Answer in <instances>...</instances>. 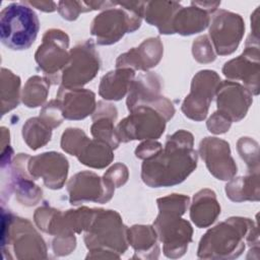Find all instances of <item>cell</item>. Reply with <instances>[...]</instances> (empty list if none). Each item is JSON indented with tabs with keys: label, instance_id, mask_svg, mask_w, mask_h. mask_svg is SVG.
<instances>
[{
	"label": "cell",
	"instance_id": "cell-1",
	"mask_svg": "<svg viewBox=\"0 0 260 260\" xmlns=\"http://www.w3.org/2000/svg\"><path fill=\"white\" fill-rule=\"evenodd\" d=\"M191 133L180 130L169 136L165 149L144 159L141 177L150 187H168L183 182L197 166Z\"/></svg>",
	"mask_w": 260,
	"mask_h": 260
},
{
	"label": "cell",
	"instance_id": "cell-2",
	"mask_svg": "<svg viewBox=\"0 0 260 260\" xmlns=\"http://www.w3.org/2000/svg\"><path fill=\"white\" fill-rule=\"evenodd\" d=\"M246 244L251 247L259 246L257 223L246 217H230L202 237L198 256L200 258H237L244 252Z\"/></svg>",
	"mask_w": 260,
	"mask_h": 260
},
{
	"label": "cell",
	"instance_id": "cell-3",
	"mask_svg": "<svg viewBox=\"0 0 260 260\" xmlns=\"http://www.w3.org/2000/svg\"><path fill=\"white\" fill-rule=\"evenodd\" d=\"M159 214L153 225L159 240L165 244L164 252L170 258L181 257L192 239L190 223L180 216L189 204V197L181 194L157 199Z\"/></svg>",
	"mask_w": 260,
	"mask_h": 260
},
{
	"label": "cell",
	"instance_id": "cell-4",
	"mask_svg": "<svg viewBox=\"0 0 260 260\" xmlns=\"http://www.w3.org/2000/svg\"><path fill=\"white\" fill-rule=\"evenodd\" d=\"M40 21L26 3H10L0 14L1 42L11 50H26L36 41Z\"/></svg>",
	"mask_w": 260,
	"mask_h": 260
},
{
	"label": "cell",
	"instance_id": "cell-5",
	"mask_svg": "<svg viewBox=\"0 0 260 260\" xmlns=\"http://www.w3.org/2000/svg\"><path fill=\"white\" fill-rule=\"evenodd\" d=\"M145 2H122V8L105 10L94 17L90 31L100 45L118 42L126 32L136 30L141 23Z\"/></svg>",
	"mask_w": 260,
	"mask_h": 260
},
{
	"label": "cell",
	"instance_id": "cell-6",
	"mask_svg": "<svg viewBox=\"0 0 260 260\" xmlns=\"http://www.w3.org/2000/svg\"><path fill=\"white\" fill-rule=\"evenodd\" d=\"M127 231L116 211L94 209L84 241L91 251L123 254L127 249Z\"/></svg>",
	"mask_w": 260,
	"mask_h": 260
},
{
	"label": "cell",
	"instance_id": "cell-7",
	"mask_svg": "<svg viewBox=\"0 0 260 260\" xmlns=\"http://www.w3.org/2000/svg\"><path fill=\"white\" fill-rule=\"evenodd\" d=\"M122 120L116 130L119 141L156 139L165 131L166 117L153 106H139Z\"/></svg>",
	"mask_w": 260,
	"mask_h": 260
},
{
	"label": "cell",
	"instance_id": "cell-8",
	"mask_svg": "<svg viewBox=\"0 0 260 260\" xmlns=\"http://www.w3.org/2000/svg\"><path fill=\"white\" fill-rule=\"evenodd\" d=\"M99 69V55L92 42L86 41L71 49L69 61L62 71V86L78 88L90 81Z\"/></svg>",
	"mask_w": 260,
	"mask_h": 260
},
{
	"label": "cell",
	"instance_id": "cell-9",
	"mask_svg": "<svg viewBox=\"0 0 260 260\" xmlns=\"http://www.w3.org/2000/svg\"><path fill=\"white\" fill-rule=\"evenodd\" d=\"M259 41L247 40L244 52L237 58L226 62L222 68L225 77L233 80H242L244 86L252 95L259 93L260 74Z\"/></svg>",
	"mask_w": 260,
	"mask_h": 260
},
{
	"label": "cell",
	"instance_id": "cell-10",
	"mask_svg": "<svg viewBox=\"0 0 260 260\" xmlns=\"http://www.w3.org/2000/svg\"><path fill=\"white\" fill-rule=\"evenodd\" d=\"M245 31V22L241 15L226 11H217L211 20L209 36L219 55H230L238 48Z\"/></svg>",
	"mask_w": 260,
	"mask_h": 260
},
{
	"label": "cell",
	"instance_id": "cell-11",
	"mask_svg": "<svg viewBox=\"0 0 260 260\" xmlns=\"http://www.w3.org/2000/svg\"><path fill=\"white\" fill-rule=\"evenodd\" d=\"M220 78L215 71L202 70L198 72L191 84V92L186 96L182 111L190 119L201 121L207 116L209 104L212 101Z\"/></svg>",
	"mask_w": 260,
	"mask_h": 260
},
{
	"label": "cell",
	"instance_id": "cell-12",
	"mask_svg": "<svg viewBox=\"0 0 260 260\" xmlns=\"http://www.w3.org/2000/svg\"><path fill=\"white\" fill-rule=\"evenodd\" d=\"M114 188L105 178L101 179L91 172H81L72 177L68 183L69 200L74 205L84 201L105 203L112 198Z\"/></svg>",
	"mask_w": 260,
	"mask_h": 260
},
{
	"label": "cell",
	"instance_id": "cell-13",
	"mask_svg": "<svg viewBox=\"0 0 260 260\" xmlns=\"http://www.w3.org/2000/svg\"><path fill=\"white\" fill-rule=\"evenodd\" d=\"M69 45L68 36L60 29L47 30L36 53V61L42 70L49 75H54L65 67L69 61L66 49Z\"/></svg>",
	"mask_w": 260,
	"mask_h": 260
},
{
	"label": "cell",
	"instance_id": "cell-14",
	"mask_svg": "<svg viewBox=\"0 0 260 260\" xmlns=\"http://www.w3.org/2000/svg\"><path fill=\"white\" fill-rule=\"evenodd\" d=\"M199 152L209 172L217 179L231 180L237 174L238 168L226 141L216 137H206L200 142Z\"/></svg>",
	"mask_w": 260,
	"mask_h": 260
},
{
	"label": "cell",
	"instance_id": "cell-15",
	"mask_svg": "<svg viewBox=\"0 0 260 260\" xmlns=\"http://www.w3.org/2000/svg\"><path fill=\"white\" fill-rule=\"evenodd\" d=\"M218 112L232 122L241 121L253 103V95L248 89L235 81H223L216 88Z\"/></svg>",
	"mask_w": 260,
	"mask_h": 260
},
{
	"label": "cell",
	"instance_id": "cell-16",
	"mask_svg": "<svg viewBox=\"0 0 260 260\" xmlns=\"http://www.w3.org/2000/svg\"><path fill=\"white\" fill-rule=\"evenodd\" d=\"M28 171L34 178L42 177L48 188L60 189L67 177L68 161L61 153L45 152L30 159Z\"/></svg>",
	"mask_w": 260,
	"mask_h": 260
},
{
	"label": "cell",
	"instance_id": "cell-17",
	"mask_svg": "<svg viewBox=\"0 0 260 260\" xmlns=\"http://www.w3.org/2000/svg\"><path fill=\"white\" fill-rule=\"evenodd\" d=\"M162 45L159 38L145 40L138 48L122 54L116 62L117 68H134L148 70L159 62L162 56Z\"/></svg>",
	"mask_w": 260,
	"mask_h": 260
},
{
	"label": "cell",
	"instance_id": "cell-18",
	"mask_svg": "<svg viewBox=\"0 0 260 260\" xmlns=\"http://www.w3.org/2000/svg\"><path fill=\"white\" fill-rule=\"evenodd\" d=\"M63 108V116L69 120L84 119L95 108L94 93L82 88H65L61 86L57 93Z\"/></svg>",
	"mask_w": 260,
	"mask_h": 260
},
{
	"label": "cell",
	"instance_id": "cell-19",
	"mask_svg": "<svg viewBox=\"0 0 260 260\" xmlns=\"http://www.w3.org/2000/svg\"><path fill=\"white\" fill-rule=\"evenodd\" d=\"M191 5L187 8L181 7L177 11L172 23L173 34L177 32L183 36L193 35L202 31L208 25L210 20L208 12L193 2H191Z\"/></svg>",
	"mask_w": 260,
	"mask_h": 260
},
{
	"label": "cell",
	"instance_id": "cell-20",
	"mask_svg": "<svg viewBox=\"0 0 260 260\" xmlns=\"http://www.w3.org/2000/svg\"><path fill=\"white\" fill-rule=\"evenodd\" d=\"M219 213L220 206L212 190L203 189L194 195L190 216L198 228L208 226L216 219Z\"/></svg>",
	"mask_w": 260,
	"mask_h": 260
},
{
	"label": "cell",
	"instance_id": "cell-21",
	"mask_svg": "<svg viewBox=\"0 0 260 260\" xmlns=\"http://www.w3.org/2000/svg\"><path fill=\"white\" fill-rule=\"evenodd\" d=\"M180 8L181 6L177 2H145L143 16L148 23L157 26L160 34H173V19Z\"/></svg>",
	"mask_w": 260,
	"mask_h": 260
},
{
	"label": "cell",
	"instance_id": "cell-22",
	"mask_svg": "<svg viewBox=\"0 0 260 260\" xmlns=\"http://www.w3.org/2000/svg\"><path fill=\"white\" fill-rule=\"evenodd\" d=\"M134 71L130 68H118L106 74L100 83V94L106 100L119 101L129 90Z\"/></svg>",
	"mask_w": 260,
	"mask_h": 260
},
{
	"label": "cell",
	"instance_id": "cell-23",
	"mask_svg": "<svg viewBox=\"0 0 260 260\" xmlns=\"http://www.w3.org/2000/svg\"><path fill=\"white\" fill-rule=\"evenodd\" d=\"M226 196L235 202L259 201V173H248L247 176L231 179L225 186Z\"/></svg>",
	"mask_w": 260,
	"mask_h": 260
},
{
	"label": "cell",
	"instance_id": "cell-24",
	"mask_svg": "<svg viewBox=\"0 0 260 260\" xmlns=\"http://www.w3.org/2000/svg\"><path fill=\"white\" fill-rule=\"evenodd\" d=\"M112 149V146L105 141L99 139L88 140L77 157L85 166L102 169L112 161L114 157Z\"/></svg>",
	"mask_w": 260,
	"mask_h": 260
},
{
	"label": "cell",
	"instance_id": "cell-25",
	"mask_svg": "<svg viewBox=\"0 0 260 260\" xmlns=\"http://www.w3.org/2000/svg\"><path fill=\"white\" fill-rule=\"evenodd\" d=\"M51 127L41 118L29 119L23 126V138L28 146L36 150L51 139Z\"/></svg>",
	"mask_w": 260,
	"mask_h": 260
},
{
	"label": "cell",
	"instance_id": "cell-26",
	"mask_svg": "<svg viewBox=\"0 0 260 260\" xmlns=\"http://www.w3.org/2000/svg\"><path fill=\"white\" fill-rule=\"evenodd\" d=\"M156 232L150 225H134L127 231V238L137 252L157 251Z\"/></svg>",
	"mask_w": 260,
	"mask_h": 260
},
{
	"label": "cell",
	"instance_id": "cell-27",
	"mask_svg": "<svg viewBox=\"0 0 260 260\" xmlns=\"http://www.w3.org/2000/svg\"><path fill=\"white\" fill-rule=\"evenodd\" d=\"M49 92V82L40 76L28 79L23 89V103L29 108L41 106L47 99Z\"/></svg>",
	"mask_w": 260,
	"mask_h": 260
},
{
	"label": "cell",
	"instance_id": "cell-28",
	"mask_svg": "<svg viewBox=\"0 0 260 260\" xmlns=\"http://www.w3.org/2000/svg\"><path fill=\"white\" fill-rule=\"evenodd\" d=\"M238 151L245 160L249 173H259V144L251 137H241L238 141Z\"/></svg>",
	"mask_w": 260,
	"mask_h": 260
},
{
	"label": "cell",
	"instance_id": "cell-29",
	"mask_svg": "<svg viewBox=\"0 0 260 260\" xmlns=\"http://www.w3.org/2000/svg\"><path fill=\"white\" fill-rule=\"evenodd\" d=\"M88 140L81 129L68 128L62 135L61 146L66 152L77 156Z\"/></svg>",
	"mask_w": 260,
	"mask_h": 260
},
{
	"label": "cell",
	"instance_id": "cell-30",
	"mask_svg": "<svg viewBox=\"0 0 260 260\" xmlns=\"http://www.w3.org/2000/svg\"><path fill=\"white\" fill-rule=\"evenodd\" d=\"M44 122H46L51 128H55L62 123L64 118L63 108L60 100L51 101L41 112L40 117Z\"/></svg>",
	"mask_w": 260,
	"mask_h": 260
},
{
	"label": "cell",
	"instance_id": "cell-31",
	"mask_svg": "<svg viewBox=\"0 0 260 260\" xmlns=\"http://www.w3.org/2000/svg\"><path fill=\"white\" fill-rule=\"evenodd\" d=\"M193 55L194 58L201 63H208L215 59L211 44L207 36H201L193 43Z\"/></svg>",
	"mask_w": 260,
	"mask_h": 260
},
{
	"label": "cell",
	"instance_id": "cell-32",
	"mask_svg": "<svg viewBox=\"0 0 260 260\" xmlns=\"http://www.w3.org/2000/svg\"><path fill=\"white\" fill-rule=\"evenodd\" d=\"M58 10L63 18L67 20H74L80 12L89 11L91 8L87 2L61 1L58 3Z\"/></svg>",
	"mask_w": 260,
	"mask_h": 260
},
{
	"label": "cell",
	"instance_id": "cell-33",
	"mask_svg": "<svg viewBox=\"0 0 260 260\" xmlns=\"http://www.w3.org/2000/svg\"><path fill=\"white\" fill-rule=\"evenodd\" d=\"M104 178L114 187H120L125 184L128 179V170L126 166L122 164H116L105 174Z\"/></svg>",
	"mask_w": 260,
	"mask_h": 260
},
{
	"label": "cell",
	"instance_id": "cell-34",
	"mask_svg": "<svg viewBox=\"0 0 260 260\" xmlns=\"http://www.w3.org/2000/svg\"><path fill=\"white\" fill-rule=\"evenodd\" d=\"M232 121L223 114L216 112L207 121V128L210 132L215 134H221L229 131Z\"/></svg>",
	"mask_w": 260,
	"mask_h": 260
},
{
	"label": "cell",
	"instance_id": "cell-35",
	"mask_svg": "<svg viewBox=\"0 0 260 260\" xmlns=\"http://www.w3.org/2000/svg\"><path fill=\"white\" fill-rule=\"evenodd\" d=\"M161 144L155 141H145L141 143L135 150V154L137 157L142 159H148L156 155L161 150Z\"/></svg>",
	"mask_w": 260,
	"mask_h": 260
},
{
	"label": "cell",
	"instance_id": "cell-36",
	"mask_svg": "<svg viewBox=\"0 0 260 260\" xmlns=\"http://www.w3.org/2000/svg\"><path fill=\"white\" fill-rule=\"evenodd\" d=\"M26 4H29V5H32V6H36L38 9L40 10H43V11H46V12H52L54 10H56V7H57V4L55 2H25Z\"/></svg>",
	"mask_w": 260,
	"mask_h": 260
},
{
	"label": "cell",
	"instance_id": "cell-37",
	"mask_svg": "<svg viewBox=\"0 0 260 260\" xmlns=\"http://www.w3.org/2000/svg\"><path fill=\"white\" fill-rule=\"evenodd\" d=\"M258 12H259V7L255 9L253 14L251 15V28H252V34L250 37L259 39V28H258Z\"/></svg>",
	"mask_w": 260,
	"mask_h": 260
}]
</instances>
